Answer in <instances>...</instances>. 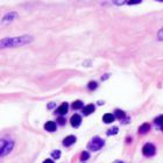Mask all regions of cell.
Instances as JSON below:
<instances>
[{"instance_id":"cell-1","label":"cell","mask_w":163,"mask_h":163,"mask_svg":"<svg viewBox=\"0 0 163 163\" xmlns=\"http://www.w3.org/2000/svg\"><path fill=\"white\" fill-rule=\"evenodd\" d=\"M33 41L32 36H20V37H13V39H2L0 42L1 48H7V47H18V46H23L27 43H30Z\"/></svg>"},{"instance_id":"cell-2","label":"cell","mask_w":163,"mask_h":163,"mask_svg":"<svg viewBox=\"0 0 163 163\" xmlns=\"http://www.w3.org/2000/svg\"><path fill=\"white\" fill-rule=\"evenodd\" d=\"M14 147V142L13 141H9V140H1L0 142V155L1 156H5L6 154H8Z\"/></svg>"},{"instance_id":"cell-3","label":"cell","mask_w":163,"mask_h":163,"mask_svg":"<svg viewBox=\"0 0 163 163\" xmlns=\"http://www.w3.org/2000/svg\"><path fill=\"white\" fill-rule=\"evenodd\" d=\"M104 140H101L100 138H98V136H96V138H93L90 142H89V145H87V149L89 150H92V152H97V150H99L103 146H104Z\"/></svg>"},{"instance_id":"cell-4","label":"cell","mask_w":163,"mask_h":163,"mask_svg":"<svg viewBox=\"0 0 163 163\" xmlns=\"http://www.w3.org/2000/svg\"><path fill=\"white\" fill-rule=\"evenodd\" d=\"M142 153H143L145 156L150 157V156H154V155H155L156 148H155V146H154L153 143H146V145L143 146V148H142Z\"/></svg>"},{"instance_id":"cell-5","label":"cell","mask_w":163,"mask_h":163,"mask_svg":"<svg viewBox=\"0 0 163 163\" xmlns=\"http://www.w3.org/2000/svg\"><path fill=\"white\" fill-rule=\"evenodd\" d=\"M70 122H71L72 127L77 128V127H79V125H81L82 118L79 117V115H78V114H75V115H72V117H71V119H70Z\"/></svg>"},{"instance_id":"cell-6","label":"cell","mask_w":163,"mask_h":163,"mask_svg":"<svg viewBox=\"0 0 163 163\" xmlns=\"http://www.w3.org/2000/svg\"><path fill=\"white\" fill-rule=\"evenodd\" d=\"M75 142H76V138H75L74 135H69V136H67V138L63 140V145H64V146H67V147H69V146L74 145Z\"/></svg>"},{"instance_id":"cell-7","label":"cell","mask_w":163,"mask_h":163,"mask_svg":"<svg viewBox=\"0 0 163 163\" xmlns=\"http://www.w3.org/2000/svg\"><path fill=\"white\" fill-rule=\"evenodd\" d=\"M94 105L93 104H90V105H87V106H85L84 108H83V114L84 115H89V114H91L93 111H94Z\"/></svg>"},{"instance_id":"cell-8","label":"cell","mask_w":163,"mask_h":163,"mask_svg":"<svg viewBox=\"0 0 163 163\" xmlns=\"http://www.w3.org/2000/svg\"><path fill=\"white\" fill-rule=\"evenodd\" d=\"M44 129H47L48 132H55L56 131V124L54 121H48L44 125Z\"/></svg>"},{"instance_id":"cell-9","label":"cell","mask_w":163,"mask_h":163,"mask_svg":"<svg viewBox=\"0 0 163 163\" xmlns=\"http://www.w3.org/2000/svg\"><path fill=\"white\" fill-rule=\"evenodd\" d=\"M114 114H111V113H106L104 117H103V121L105 122V124H111V122H113V120H114Z\"/></svg>"},{"instance_id":"cell-10","label":"cell","mask_w":163,"mask_h":163,"mask_svg":"<svg viewBox=\"0 0 163 163\" xmlns=\"http://www.w3.org/2000/svg\"><path fill=\"white\" fill-rule=\"evenodd\" d=\"M68 110H69V106H68V104L67 103H63L60 107H58V110H57V112L61 114V115H64L67 112H68Z\"/></svg>"},{"instance_id":"cell-11","label":"cell","mask_w":163,"mask_h":163,"mask_svg":"<svg viewBox=\"0 0 163 163\" xmlns=\"http://www.w3.org/2000/svg\"><path fill=\"white\" fill-rule=\"evenodd\" d=\"M149 129H150V125H149V124H143L142 126H140L139 133H140V134H146V133L149 132Z\"/></svg>"},{"instance_id":"cell-12","label":"cell","mask_w":163,"mask_h":163,"mask_svg":"<svg viewBox=\"0 0 163 163\" xmlns=\"http://www.w3.org/2000/svg\"><path fill=\"white\" fill-rule=\"evenodd\" d=\"M114 117L121 120V119H124V118H125V112H124V111H121V110H115V112H114Z\"/></svg>"},{"instance_id":"cell-13","label":"cell","mask_w":163,"mask_h":163,"mask_svg":"<svg viewBox=\"0 0 163 163\" xmlns=\"http://www.w3.org/2000/svg\"><path fill=\"white\" fill-rule=\"evenodd\" d=\"M13 18H16V13H11V14H7V15L2 19V21H4V23H5V22H7V20L12 21V19H13Z\"/></svg>"},{"instance_id":"cell-14","label":"cell","mask_w":163,"mask_h":163,"mask_svg":"<svg viewBox=\"0 0 163 163\" xmlns=\"http://www.w3.org/2000/svg\"><path fill=\"white\" fill-rule=\"evenodd\" d=\"M72 107H74L75 110H79V108L83 107V103H82L81 100H76V101L72 103Z\"/></svg>"},{"instance_id":"cell-15","label":"cell","mask_w":163,"mask_h":163,"mask_svg":"<svg viewBox=\"0 0 163 163\" xmlns=\"http://www.w3.org/2000/svg\"><path fill=\"white\" fill-rule=\"evenodd\" d=\"M154 121H155V124H157V125H161V126H162L163 125V114L162 115H159L157 118H155V120H154Z\"/></svg>"},{"instance_id":"cell-16","label":"cell","mask_w":163,"mask_h":163,"mask_svg":"<svg viewBox=\"0 0 163 163\" xmlns=\"http://www.w3.org/2000/svg\"><path fill=\"white\" fill-rule=\"evenodd\" d=\"M118 133V127H113L112 129H110L107 132V135H115Z\"/></svg>"},{"instance_id":"cell-17","label":"cell","mask_w":163,"mask_h":163,"mask_svg":"<svg viewBox=\"0 0 163 163\" xmlns=\"http://www.w3.org/2000/svg\"><path fill=\"white\" fill-rule=\"evenodd\" d=\"M87 87H89L90 90H96V89H97V83H96V82H90L89 85H87Z\"/></svg>"},{"instance_id":"cell-18","label":"cell","mask_w":163,"mask_h":163,"mask_svg":"<svg viewBox=\"0 0 163 163\" xmlns=\"http://www.w3.org/2000/svg\"><path fill=\"white\" fill-rule=\"evenodd\" d=\"M89 156H90V155H89V153H87V152H84V153L82 154L81 160L82 161H85V160H87V159H89Z\"/></svg>"},{"instance_id":"cell-19","label":"cell","mask_w":163,"mask_h":163,"mask_svg":"<svg viewBox=\"0 0 163 163\" xmlns=\"http://www.w3.org/2000/svg\"><path fill=\"white\" fill-rule=\"evenodd\" d=\"M53 157L54 159H60V156H61V153H60V150H55V152H53Z\"/></svg>"},{"instance_id":"cell-20","label":"cell","mask_w":163,"mask_h":163,"mask_svg":"<svg viewBox=\"0 0 163 163\" xmlns=\"http://www.w3.org/2000/svg\"><path fill=\"white\" fill-rule=\"evenodd\" d=\"M157 37H159L161 41H163V28L161 29V30H160V33L157 34Z\"/></svg>"},{"instance_id":"cell-21","label":"cell","mask_w":163,"mask_h":163,"mask_svg":"<svg viewBox=\"0 0 163 163\" xmlns=\"http://www.w3.org/2000/svg\"><path fill=\"white\" fill-rule=\"evenodd\" d=\"M141 0H132V1H128V5H134V4H140Z\"/></svg>"},{"instance_id":"cell-22","label":"cell","mask_w":163,"mask_h":163,"mask_svg":"<svg viewBox=\"0 0 163 163\" xmlns=\"http://www.w3.org/2000/svg\"><path fill=\"white\" fill-rule=\"evenodd\" d=\"M58 122H61V124H62V125H63V124H64V122H65V120H64V119H63V118H58Z\"/></svg>"},{"instance_id":"cell-23","label":"cell","mask_w":163,"mask_h":163,"mask_svg":"<svg viewBox=\"0 0 163 163\" xmlns=\"http://www.w3.org/2000/svg\"><path fill=\"white\" fill-rule=\"evenodd\" d=\"M43 163H54V161H51V160H46V161H43Z\"/></svg>"},{"instance_id":"cell-24","label":"cell","mask_w":163,"mask_h":163,"mask_svg":"<svg viewBox=\"0 0 163 163\" xmlns=\"http://www.w3.org/2000/svg\"><path fill=\"white\" fill-rule=\"evenodd\" d=\"M51 107H54V104L51 103V104H49V108H51Z\"/></svg>"},{"instance_id":"cell-25","label":"cell","mask_w":163,"mask_h":163,"mask_svg":"<svg viewBox=\"0 0 163 163\" xmlns=\"http://www.w3.org/2000/svg\"><path fill=\"white\" fill-rule=\"evenodd\" d=\"M161 131H162V132H163V125H162V126H161Z\"/></svg>"},{"instance_id":"cell-26","label":"cell","mask_w":163,"mask_h":163,"mask_svg":"<svg viewBox=\"0 0 163 163\" xmlns=\"http://www.w3.org/2000/svg\"><path fill=\"white\" fill-rule=\"evenodd\" d=\"M115 163H121V162H115Z\"/></svg>"}]
</instances>
